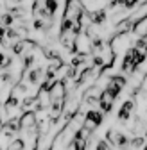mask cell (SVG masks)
Returning <instances> with one entry per match:
<instances>
[{
	"label": "cell",
	"mask_w": 147,
	"mask_h": 150,
	"mask_svg": "<svg viewBox=\"0 0 147 150\" xmlns=\"http://www.w3.org/2000/svg\"><path fill=\"white\" fill-rule=\"evenodd\" d=\"M133 43H131V32H115V36L109 40V47L113 48V52L118 55L120 52L127 50Z\"/></svg>",
	"instance_id": "1"
},
{
	"label": "cell",
	"mask_w": 147,
	"mask_h": 150,
	"mask_svg": "<svg viewBox=\"0 0 147 150\" xmlns=\"http://www.w3.org/2000/svg\"><path fill=\"white\" fill-rule=\"evenodd\" d=\"M106 139L111 143V146H118V148H126L129 145V136L120 132V130H115V129H109L106 132Z\"/></svg>",
	"instance_id": "2"
},
{
	"label": "cell",
	"mask_w": 147,
	"mask_h": 150,
	"mask_svg": "<svg viewBox=\"0 0 147 150\" xmlns=\"http://www.w3.org/2000/svg\"><path fill=\"white\" fill-rule=\"evenodd\" d=\"M135 107H136L135 98H133V97L127 98V100L120 105V109H118V112H117V120H118L120 123H127V122L131 120L133 112H135Z\"/></svg>",
	"instance_id": "3"
},
{
	"label": "cell",
	"mask_w": 147,
	"mask_h": 150,
	"mask_svg": "<svg viewBox=\"0 0 147 150\" xmlns=\"http://www.w3.org/2000/svg\"><path fill=\"white\" fill-rule=\"evenodd\" d=\"M84 16H86L93 25H97V27H101V25H104V23L108 22V11H106L104 7L88 9V11H84Z\"/></svg>",
	"instance_id": "4"
},
{
	"label": "cell",
	"mask_w": 147,
	"mask_h": 150,
	"mask_svg": "<svg viewBox=\"0 0 147 150\" xmlns=\"http://www.w3.org/2000/svg\"><path fill=\"white\" fill-rule=\"evenodd\" d=\"M43 73H45V68L43 66H34V68L31 66L29 70L24 71V79H25L27 84L36 86V84H40V81L43 79Z\"/></svg>",
	"instance_id": "5"
},
{
	"label": "cell",
	"mask_w": 147,
	"mask_h": 150,
	"mask_svg": "<svg viewBox=\"0 0 147 150\" xmlns=\"http://www.w3.org/2000/svg\"><path fill=\"white\" fill-rule=\"evenodd\" d=\"M18 120H20V129L22 130H27V129L36 127L38 116H36V111L34 109H27V111L22 112V116H18Z\"/></svg>",
	"instance_id": "6"
},
{
	"label": "cell",
	"mask_w": 147,
	"mask_h": 150,
	"mask_svg": "<svg viewBox=\"0 0 147 150\" xmlns=\"http://www.w3.org/2000/svg\"><path fill=\"white\" fill-rule=\"evenodd\" d=\"M84 122L91 123L93 127H99L104 122V112L101 109H97V107H91V109H88L84 112Z\"/></svg>",
	"instance_id": "7"
},
{
	"label": "cell",
	"mask_w": 147,
	"mask_h": 150,
	"mask_svg": "<svg viewBox=\"0 0 147 150\" xmlns=\"http://www.w3.org/2000/svg\"><path fill=\"white\" fill-rule=\"evenodd\" d=\"M41 6H43L52 16H56V13H58V9H59V2H58V0H41Z\"/></svg>",
	"instance_id": "8"
},
{
	"label": "cell",
	"mask_w": 147,
	"mask_h": 150,
	"mask_svg": "<svg viewBox=\"0 0 147 150\" xmlns=\"http://www.w3.org/2000/svg\"><path fill=\"white\" fill-rule=\"evenodd\" d=\"M0 23H2V25H6V27H11V25L14 23V16H13L11 13H6V14H2V16H0Z\"/></svg>",
	"instance_id": "9"
},
{
	"label": "cell",
	"mask_w": 147,
	"mask_h": 150,
	"mask_svg": "<svg viewBox=\"0 0 147 150\" xmlns=\"http://www.w3.org/2000/svg\"><path fill=\"white\" fill-rule=\"evenodd\" d=\"M138 2H140V0H124V9H127L129 13H133L136 9Z\"/></svg>",
	"instance_id": "10"
},
{
	"label": "cell",
	"mask_w": 147,
	"mask_h": 150,
	"mask_svg": "<svg viewBox=\"0 0 147 150\" xmlns=\"http://www.w3.org/2000/svg\"><path fill=\"white\" fill-rule=\"evenodd\" d=\"M95 146H97V150H108V148H113V146H111V143H109L108 139H99Z\"/></svg>",
	"instance_id": "11"
},
{
	"label": "cell",
	"mask_w": 147,
	"mask_h": 150,
	"mask_svg": "<svg viewBox=\"0 0 147 150\" xmlns=\"http://www.w3.org/2000/svg\"><path fill=\"white\" fill-rule=\"evenodd\" d=\"M0 45L6 47V25L0 23Z\"/></svg>",
	"instance_id": "12"
},
{
	"label": "cell",
	"mask_w": 147,
	"mask_h": 150,
	"mask_svg": "<svg viewBox=\"0 0 147 150\" xmlns=\"http://www.w3.org/2000/svg\"><path fill=\"white\" fill-rule=\"evenodd\" d=\"M4 63H6V55H4V52H0V70H2Z\"/></svg>",
	"instance_id": "13"
},
{
	"label": "cell",
	"mask_w": 147,
	"mask_h": 150,
	"mask_svg": "<svg viewBox=\"0 0 147 150\" xmlns=\"http://www.w3.org/2000/svg\"><path fill=\"white\" fill-rule=\"evenodd\" d=\"M145 134H147V132H145Z\"/></svg>",
	"instance_id": "14"
}]
</instances>
